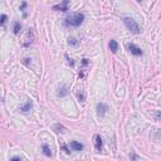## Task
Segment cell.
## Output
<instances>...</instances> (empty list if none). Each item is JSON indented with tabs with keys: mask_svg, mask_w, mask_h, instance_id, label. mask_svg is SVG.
<instances>
[{
	"mask_svg": "<svg viewBox=\"0 0 161 161\" xmlns=\"http://www.w3.org/2000/svg\"><path fill=\"white\" fill-rule=\"evenodd\" d=\"M84 20V14L82 13H72L64 19L67 26H79Z\"/></svg>",
	"mask_w": 161,
	"mask_h": 161,
	"instance_id": "6da1fadb",
	"label": "cell"
},
{
	"mask_svg": "<svg viewBox=\"0 0 161 161\" xmlns=\"http://www.w3.org/2000/svg\"><path fill=\"white\" fill-rule=\"evenodd\" d=\"M124 23H125V25H126V28H127L130 32L133 33V34H139L141 32V28H140V25L136 23V20H133L132 18H128V17H126L124 18Z\"/></svg>",
	"mask_w": 161,
	"mask_h": 161,
	"instance_id": "7a4b0ae2",
	"label": "cell"
},
{
	"mask_svg": "<svg viewBox=\"0 0 161 161\" xmlns=\"http://www.w3.org/2000/svg\"><path fill=\"white\" fill-rule=\"evenodd\" d=\"M127 49L130 51V53L135 57H140V56L144 54V52L141 51V48H139L136 44H133V43H127Z\"/></svg>",
	"mask_w": 161,
	"mask_h": 161,
	"instance_id": "3957f363",
	"label": "cell"
},
{
	"mask_svg": "<svg viewBox=\"0 0 161 161\" xmlns=\"http://www.w3.org/2000/svg\"><path fill=\"white\" fill-rule=\"evenodd\" d=\"M33 40H34V33H33V30H32V29H29L28 32L25 33V35H24L23 45H24V47H29V45L33 43Z\"/></svg>",
	"mask_w": 161,
	"mask_h": 161,
	"instance_id": "277c9868",
	"label": "cell"
},
{
	"mask_svg": "<svg viewBox=\"0 0 161 161\" xmlns=\"http://www.w3.org/2000/svg\"><path fill=\"white\" fill-rule=\"evenodd\" d=\"M107 111H108V106H107L106 103H103V102L97 103V113L99 116H103Z\"/></svg>",
	"mask_w": 161,
	"mask_h": 161,
	"instance_id": "5b68a950",
	"label": "cell"
},
{
	"mask_svg": "<svg viewBox=\"0 0 161 161\" xmlns=\"http://www.w3.org/2000/svg\"><path fill=\"white\" fill-rule=\"evenodd\" d=\"M94 147L97 152H101L102 151V147H103V141L101 139V136L99 135H96L94 136Z\"/></svg>",
	"mask_w": 161,
	"mask_h": 161,
	"instance_id": "8992f818",
	"label": "cell"
},
{
	"mask_svg": "<svg viewBox=\"0 0 161 161\" xmlns=\"http://www.w3.org/2000/svg\"><path fill=\"white\" fill-rule=\"evenodd\" d=\"M68 5H69V1H68V0H66V1H63L62 4H59V5H54V6H53V10L67 11L68 10Z\"/></svg>",
	"mask_w": 161,
	"mask_h": 161,
	"instance_id": "52a82bcc",
	"label": "cell"
},
{
	"mask_svg": "<svg viewBox=\"0 0 161 161\" xmlns=\"http://www.w3.org/2000/svg\"><path fill=\"white\" fill-rule=\"evenodd\" d=\"M71 149L73 151H82L83 150V145L77 142V141H71Z\"/></svg>",
	"mask_w": 161,
	"mask_h": 161,
	"instance_id": "ba28073f",
	"label": "cell"
},
{
	"mask_svg": "<svg viewBox=\"0 0 161 161\" xmlns=\"http://www.w3.org/2000/svg\"><path fill=\"white\" fill-rule=\"evenodd\" d=\"M32 107H33V103L30 102V101H26L25 105L20 106V111H22V112H28V111H30Z\"/></svg>",
	"mask_w": 161,
	"mask_h": 161,
	"instance_id": "9c48e42d",
	"label": "cell"
},
{
	"mask_svg": "<svg viewBox=\"0 0 161 161\" xmlns=\"http://www.w3.org/2000/svg\"><path fill=\"white\" fill-rule=\"evenodd\" d=\"M53 130L57 132V133H64L67 131V128L64 127V126H62L60 124H57V125H54V127H53Z\"/></svg>",
	"mask_w": 161,
	"mask_h": 161,
	"instance_id": "30bf717a",
	"label": "cell"
},
{
	"mask_svg": "<svg viewBox=\"0 0 161 161\" xmlns=\"http://www.w3.org/2000/svg\"><path fill=\"white\" fill-rule=\"evenodd\" d=\"M42 151H43V154L45 156H48V158H51V156L53 155L52 151H51V149H49V146H48V145H45V144L42 146Z\"/></svg>",
	"mask_w": 161,
	"mask_h": 161,
	"instance_id": "8fae6325",
	"label": "cell"
},
{
	"mask_svg": "<svg viewBox=\"0 0 161 161\" xmlns=\"http://www.w3.org/2000/svg\"><path fill=\"white\" fill-rule=\"evenodd\" d=\"M110 49H111V52L112 53H116L117 52V49H118V44H117V42L116 40H111L110 42Z\"/></svg>",
	"mask_w": 161,
	"mask_h": 161,
	"instance_id": "7c38bea8",
	"label": "cell"
},
{
	"mask_svg": "<svg viewBox=\"0 0 161 161\" xmlns=\"http://www.w3.org/2000/svg\"><path fill=\"white\" fill-rule=\"evenodd\" d=\"M14 34H19L20 33V30H22V24H20V22H15L14 23Z\"/></svg>",
	"mask_w": 161,
	"mask_h": 161,
	"instance_id": "4fadbf2b",
	"label": "cell"
},
{
	"mask_svg": "<svg viewBox=\"0 0 161 161\" xmlns=\"http://www.w3.org/2000/svg\"><path fill=\"white\" fill-rule=\"evenodd\" d=\"M68 44H69V45H73V47H77V45L79 44V42L76 39V38H69V39H68Z\"/></svg>",
	"mask_w": 161,
	"mask_h": 161,
	"instance_id": "5bb4252c",
	"label": "cell"
},
{
	"mask_svg": "<svg viewBox=\"0 0 161 161\" xmlns=\"http://www.w3.org/2000/svg\"><path fill=\"white\" fill-rule=\"evenodd\" d=\"M154 117H155L156 121H161V111H156L154 113Z\"/></svg>",
	"mask_w": 161,
	"mask_h": 161,
	"instance_id": "9a60e30c",
	"label": "cell"
},
{
	"mask_svg": "<svg viewBox=\"0 0 161 161\" xmlns=\"http://www.w3.org/2000/svg\"><path fill=\"white\" fill-rule=\"evenodd\" d=\"M77 97H78L79 101H84V99H86V96H84L83 92H78V93H77Z\"/></svg>",
	"mask_w": 161,
	"mask_h": 161,
	"instance_id": "2e32d148",
	"label": "cell"
},
{
	"mask_svg": "<svg viewBox=\"0 0 161 161\" xmlns=\"http://www.w3.org/2000/svg\"><path fill=\"white\" fill-rule=\"evenodd\" d=\"M5 22H6V15H5V14H3V15H1V20H0V23H1V25L5 24Z\"/></svg>",
	"mask_w": 161,
	"mask_h": 161,
	"instance_id": "e0dca14e",
	"label": "cell"
},
{
	"mask_svg": "<svg viewBox=\"0 0 161 161\" xmlns=\"http://www.w3.org/2000/svg\"><path fill=\"white\" fill-rule=\"evenodd\" d=\"M62 149H63V150L67 152V154H71V150H69V149H68V147H67V146H66V145H64V144L62 145Z\"/></svg>",
	"mask_w": 161,
	"mask_h": 161,
	"instance_id": "ac0fdd59",
	"label": "cell"
},
{
	"mask_svg": "<svg viewBox=\"0 0 161 161\" xmlns=\"http://www.w3.org/2000/svg\"><path fill=\"white\" fill-rule=\"evenodd\" d=\"M10 161H22V159H20V158H17V156H15V158H11Z\"/></svg>",
	"mask_w": 161,
	"mask_h": 161,
	"instance_id": "d6986e66",
	"label": "cell"
},
{
	"mask_svg": "<svg viewBox=\"0 0 161 161\" xmlns=\"http://www.w3.org/2000/svg\"><path fill=\"white\" fill-rule=\"evenodd\" d=\"M25 6H26V3H23V4H22V6H20V10H24V9H25Z\"/></svg>",
	"mask_w": 161,
	"mask_h": 161,
	"instance_id": "ffe728a7",
	"label": "cell"
},
{
	"mask_svg": "<svg viewBox=\"0 0 161 161\" xmlns=\"http://www.w3.org/2000/svg\"><path fill=\"white\" fill-rule=\"evenodd\" d=\"M131 158H132V160H133V161H135V160L137 159V156H136L135 154H132V156H131Z\"/></svg>",
	"mask_w": 161,
	"mask_h": 161,
	"instance_id": "44dd1931",
	"label": "cell"
}]
</instances>
